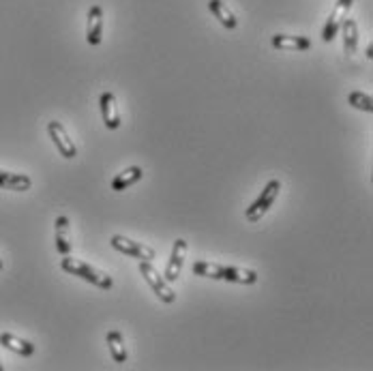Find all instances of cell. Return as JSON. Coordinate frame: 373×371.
Instances as JSON below:
<instances>
[{
    "label": "cell",
    "instance_id": "cell-1",
    "mask_svg": "<svg viewBox=\"0 0 373 371\" xmlns=\"http://www.w3.org/2000/svg\"><path fill=\"white\" fill-rule=\"evenodd\" d=\"M60 266H63L65 273H71V275H75V277H81L84 281H89V283L101 287V290H110V287L114 285V279H112L110 275L97 271L95 266L86 264V262H81V260H75V258L65 256L63 262H60Z\"/></svg>",
    "mask_w": 373,
    "mask_h": 371
},
{
    "label": "cell",
    "instance_id": "cell-2",
    "mask_svg": "<svg viewBox=\"0 0 373 371\" xmlns=\"http://www.w3.org/2000/svg\"><path fill=\"white\" fill-rule=\"evenodd\" d=\"M140 273L144 275V279L148 281V285L152 287V292L163 301V303H168L172 305L176 301V292L170 287V281L168 279H163L161 273L150 264V262H144L140 260Z\"/></svg>",
    "mask_w": 373,
    "mask_h": 371
},
{
    "label": "cell",
    "instance_id": "cell-3",
    "mask_svg": "<svg viewBox=\"0 0 373 371\" xmlns=\"http://www.w3.org/2000/svg\"><path fill=\"white\" fill-rule=\"evenodd\" d=\"M279 191H281V181L273 178V181L264 187V191L260 193V197L247 209V213H244L247 221H260V219L270 211V206H273V202L277 200Z\"/></svg>",
    "mask_w": 373,
    "mask_h": 371
},
{
    "label": "cell",
    "instance_id": "cell-4",
    "mask_svg": "<svg viewBox=\"0 0 373 371\" xmlns=\"http://www.w3.org/2000/svg\"><path fill=\"white\" fill-rule=\"evenodd\" d=\"M112 247H114L116 252L124 254V256H131V258L144 260V262H152L155 256H157L152 247H148L144 242H136V240H131L127 236H120V234L112 236Z\"/></svg>",
    "mask_w": 373,
    "mask_h": 371
},
{
    "label": "cell",
    "instance_id": "cell-5",
    "mask_svg": "<svg viewBox=\"0 0 373 371\" xmlns=\"http://www.w3.org/2000/svg\"><path fill=\"white\" fill-rule=\"evenodd\" d=\"M352 5H354V0H337V3H335L333 13L328 15L326 24H324V34H322V39L326 41V44H330V41L337 37V32L341 30V24H343V20L348 18Z\"/></svg>",
    "mask_w": 373,
    "mask_h": 371
},
{
    "label": "cell",
    "instance_id": "cell-6",
    "mask_svg": "<svg viewBox=\"0 0 373 371\" xmlns=\"http://www.w3.org/2000/svg\"><path fill=\"white\" fill-rule=\"evenodd\" d=\"M48 134H50V138L54 140V144H56L58 152H60L65 159H73V157L77 155L75 142L69 138L67 129L60 125L58 120H50V122H48Z\"/></svg>",
    "mask_w": 373,
    "mask_h": 371
},
{
    "label": "cell",
    "instance_id": "cell-7",
    "mask_svg": "<svg viewBox=\"0 0 373 371\" xmlns=\"http://www.w3.org/2000/svg\"><path fill=\"white\" fill-rule=\"evenodd\" d=\"M273 48L287 50V52H305L311 48V41L309 37H301V34H275Z\"/></svg>",
    "mask_w": 373,
    "mask_h": 371
},
{
    "label": "cell",
    "instance_id": "cell-8",
    "mask_svg": "<svg viewBox=\"0 0 373 371\" xmlns=\"http://www.w3.org/2000/svg\"><path fill=\"white\" fill-rule=\"evenodd\" d=\"M185 256H187V240H185V238L174 240L172 258H170V262H168V271H165V275H163L165 279H168V281H176V279L181 277Z\"/></svg>",
    "mask_w": 373,
    "mask_h": 371
},
{
    "label": "cell",
    "instance_id": "cell-9",
    "mask_svg": "<svg viewBox=\"0 0 373 371\" xmlns=\"http://www.w3.org/2000/svg\"><path fill=\"white\" fill-rule=\"evenodd\" d=\"M101 34H103V9L99 5L89 9V22H86V41L91 46L101 44Z\"/></svg>",
    "mask_w": 373,
    "mask_h": 371
},
{
    "label": "cell",
    "instance_id": "cell-10",
    "mask_svg": "<svg viewBox=\"0 0 373 371\" xmlns=\"http://www.w3.org/2000/svg\"><path fill=\"white\" fill-rule=\"evenodd\" d=\"M101 114H103V122L107 129H118L120 127V112H118V105H116V97L114 93L105 91L101 95Z\"/></svg>",
    "mask_w": 373,
    "mask_h": 371
},
{
    "label": "cell",
    "instance_id": "cell-11",
    "mask_svg": "<svg viewBox=\"0 0 373 371\" xmlns=\"http://www.w3.org/2000/svg\"><path fill=\"white\" fill-rule=\"evenodd\" d=\"M56 228V249L60 256H69L71 254V226H69V217L60 215L54 221Z\"/></svg>",
    "mask_w": 373,
    "mask_h": 371
},
{
    "label": "cell",
    "instance_id": "cell-12",
    "mask_svg": "<svg viewBox=\"0 0 373 371\" xmlns=\"http://www.w3.org/2000/svg\"><path fill=\"white\" fill-rule=\"evenodd\" d=\"M142 178H144V170H142L140 166H131V168H127V170H122V172L112 181V189H114V191H124L127 187L140 183Z\"/></svg>",
    "mask_w": 373,
    "mask_h": 371
},
{
    "label": "cell",
    "instance_id": "cell-13",
    "mask_svg": "<svg viewBox=\"0 0 373 371\" xmlns=\"http://www.w3.org/2000/svg\"><path fill=\"white\" fill-rule=\"evenodd\" d=\"M0 187L9 191H28L32 187V181L26 174H13V172L0 170Z\"/></svg>",
    "mask_w": 373,
    "mask_h": 371
},
{
    "label": "cell",
    "instance_id": "cell-14",
    "mask_svg": "<svg viewBox=\"0 0 373 371\" xmlns=\"http://www.w3.org/2000/svg\"><path fill=\"white\" fill-rule=\"evenodd\" d=\"M341 34H343V52H346V56L356 54V48H358V24L354 20L346 18L343 24H341Z\"/></svg>",
    "mask_w": 373,
    "mask_h": 371
},
{
    "label": "cell",
    "instance_id": "cell-15",
    "mask_svg": "<svg viewBox=\"0 0 373 371\" xmlns=\"http://www.w3.org/2000/svg\"><path fill=\"white\" fill-rule=\"evenodd\" d=\"M0 346H5L7 350L20 354V356H32L34 354V346L26 339H20L11 333H0Z\"/></svg>",
    "mask_w": 373,
    "mask_h": 371
},
{
    "label": "cell",
    "instance_id": "cell-16",
    "mask_svg": "<svg viewBox=\"0 0 373 371\" xmlns=\"http://www.w3.org/2000/svg\"><path fill=\"white\" fill-rule=\"evenodd\" d=\"M221 279L232 281V283H242V285H254L258 281V273L249 268H236V266H223Z\"/></svg>",
    "mask_w": 373,
    "mask_h": 371
},
{
    "label": "cell",
    "instance_id": "cell-17",
    "mask_svg": "<svg viewBox=\"0 0 373 371\" xmlns=\"http://www.w3.org/2000/svg\"><path fill=\"white\" fill-rule=\"evenodd\" d=\"M209 9H211V13L225 26V28H230V30H234L236 26H238V20H236V15L230 11V7L223 3V0H209Z\"/></svg>",
    "mask_w": 373,
    "mask_h": 371
},
{
    "label": "cell",
    "instance_id": "cell-18",
    "mask_svg": "<svg viewBox=\"0 0 373 371\" xmlns=\"http://www.w3.org/2000/svg\"><path fill=\"white\" fill-rule=\"evenodd\" d=\"M107 346H110V354L114 358V363H127V346H124V337L118 331H110L105 337Z\"/></svg>",
    "mask_w": 373,
    "mask_h": 371
},
{
    "label": "cell",
    "instance_id": "cell-19",
    "mask_svg": "<svg viewBox=\"0 0 373 371\" xmlns=\"http://www.w3.org/2000/svg\"><path fill=\"white\" fill-rule=\"evenodd\" d=\"M193 275L197 277H206V279H221L223 275V264H217V262H195L193 264Z\"/></svg>",
    "mask_w": 373,
    "mask_h": 371
},
{
    "label": "cell",
    "instance_id": "cell-20",
    "mask_svg": "<svg viewBox=\"0 0 373 371\" xmlns=\"http://www.w3.org/2000/svg\"><path fill=\"white\" fill-rule=\"evenodd\" d=\"M348 103L350 105H354L356 110H362V112H373V99H371V95H367V93H360V91H354V93H350L348 95Z\"/></svg>",
    "mask_w": 373,
    "mask_h": 371
},
{
    "label": "cell",
    "instance_id": "cell-21",
    "mask_svg": "<svg viewBox=\"0 0 373 371\" xmlns=\"http://www.w3.org/2000/svg\"><path fill=\"white\" fill-rule=\"evenodd\" d=\"M371 56H373V46L367 48V58H371Z\"/></svg>",
    "mask_w": 373,
    "mask_h": 371
},
{
    "label": "cell",
    "instance_id": "cell-22",
    "mask_svg": "<svg viewBox=\"0 0 373 371\" xmlns=\"http://www.w3.org/2000/svg\"><path fill=\"white\" fill-rule=\"evenodd\" d=\"M3 369H5V367H3V360H0V371H3Z\"/></svg>",
    "mask_w": 373,
    "mask_h": 371
},
{
    "label": "cell",
    "instance_id": "cell-23",
    "mask_svg": "<svg viewBox=\"0 0 373 371\" xmlns=\"http://www.w3.org/2000/svg\"><path fill=\"white\" fill-rule=\"evenodd\" d=\"M0 271H3V260H0Z\"/></svg>",
    "mask_w": 373,
    "mask_h": 371
}]
</instances>
